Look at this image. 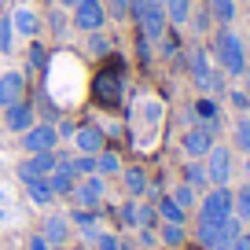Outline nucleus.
<instances>
[{"mask_svg": "<svg viewBox=\"0 0 250 250\" xmlns=\"http://www.w3.org/2000/svg\"><path fill=\"white\" fill-rule=\"evenodd\" d=\"M125 100V59L110 52L103 66L92 74V103L103 110H118Z\"/></svg>", "mask_w": 250, "mask_h": 250, "instance_id": "1", "label": "nucleus"}, {"mask_svg": "<svg viewBox=\"0 0 250 250\" xmlns=\"http://www.w3.org/2000/svg\"><path fill=\"white\" fill-rule=\"evenodd\" d=\"M184 66H188L191 85H195L203 96L221 100V96L228 92V74L221 70V66H210V52H206V48H199V44L188 48V52H184Z\"/></svg>", "mask_w": 250, "mask_h": 250, "instance_id": "2", "label": "nucleus"}, {"mask_svg": "<svg viewBox=\"0 0 250 250\" xmlns=\"http://www.w3.org/2000/svg\"><path fill=\"white\" fill-rule=\"evenodd\" d=\"M206 52H213L217 66L228 74V78H243V70H247V62H250L247 41H243V33H235L232 26H221V30L213 33V41H210Z\"/></svg>", "mask_w": 250, "mask_h": 250, "instance_id": "3", "label": "nucleus"}, {"mask_svg": "<svg viewBox=\"0 0 250 250\" xmlns=\"http://www.w3.org/2000/svg\"><path fill=\"white\" fill-rule=\"evenodd\" d=\"M195 228H213L225 217H232V188H206V195L195 206Z\"/></svg>", "mask_w": 250, "mask_h": 250, "instance_id": "4", "label": "nucleus"}, {"mask_svg": "<svg viewBox=\"0 0 250 250\" xmlns=\"http://www.w3.org/2000/svg\"><path fill=\"white\" fill-rule=\"evenodd\" d=\"M243 232H247V228H243V221L232 213V217H225L221 225H213V228H195V239L203 243L206 250H228Z\"/></svg>", "mask_w": 250, "mask_h": 250, "instance_id": "5", "label": "nucleus"}, {"mask_svg": "<svg viewBox=\"0 0 250 250\" xmlns=\"http://www.w3.org/2000/svg\"><path fill=\"white\" fill-rule=\"evenodd\" d=\"M206 162V177H210V188H228L235 173V151L228 144H213V151L203 158Z\"/></svg>", "mask_w": 250, "mask_h": 250, "instance_id": "6", "label": "nucleus"}, {"mask_svg": "<svg viewBox=\"0 0 250 250\" xmlns=\"http://www.w3.org/2000/svg\"><path fill=\"white\" fill-rule=\"evenodd\" d=\"M19 147H22L26 155H44V151L59 147V133H55L52 122H37V125H30V129L19 136Z\"/></svg>", "mask_w": 250, "mask_h": 250, "instance_id": "7", "label": "nucleus"}, {"mask_svg": "<svg viewBox=\"0 0 250 250\" xmlns=\"http://www.w3.org/2000/svg\"><path fill=\"white\" fill-rule=\"evenodd\" d=\"M213 144H217V129H210V125H188L184 136H180V151H184L188 158H206L213 151Z\"/></svg>", "mask_w": 250, "mask_h": 250, "instance_id": "8", "label": "nucleus"}, {"mask_svg": "<svg viewBox=\"0 0 250 250\" xmlns=\"http://www.w3.org/2000/svg\"><path fill=\"white\" fill-rule=\"evenodd\" d=\"M110 19H107V8H103V0H81L78 8L70 11V26L81 33H96L103 30Z\"/></svg>", "mask_w": 250, "mask_h": 250, "instance_id": "9", "label": "nucleus"}, {"mask_svg": "<svg viewBox=\"0 0 250 250\" xmlns=\"http://www.w3.org/2000/svg\"><path fill=\"white\" fill-rule=\"evenodd\" d=\"M70 199L81 206V210H100V203L107 199V177H100V173H92V177H81Z\"/></svg>", "mask_w": 250, "mask_h": 250, "instance_id": "10", "label": "nucleus"}, {"mask_svg": "<svg viewBox=\"0 0 250 250\" xmlns=\"http://www.w3.org/2000/svg\"><path fill=\"white\" fill-rule=\"evenodd\" d=\"M107 147V129L96 122H85L78 125V133H74V151L78 155H100V151Z\"/></svg>", "mask_w": 250, "mask_h": 250, "instance_id": "11", "label": "nucleus"}, {"mask_svg": "<svg viewBox=\"0 0 250 250\" xmlns=\"http://www.w3.org/2000/svg\"><path fill=\"white\" fill-rule=\"evenodd\" d=\"M122 191L125 199H136V203H144L147 199V188H151V173L144 169V166H122Z\"/></svg>", "mask_w": 250, "mask_h": 250, "instance_id": "12", "label": "nucleus"}, {"mask_svg": "<svg viewBox=\"0 0 250 250\" xmlns=\"http://www.w3.org/2000/svg\"><path fill=\"white\" fill-rule=\"evenodd\" d=\"M26 100V74L19 70H4L0 74V110L15 107V103Z\"/></svg>", "mask_w": 250, "mask_h": 250, "instance_id": "13", "label": "nucleus"}, {"mask_svg": "<svg viewBox=\"0 0 250 250\" xmlns=\"http://www.w3.org/2000/svg\"><path fill=\"white\" fill-rule=\"evenodd\" d=\"M30 125H37V107H33L30 100H22V103H15V107L4 110V129H8V133L22 136Z\"/></svg>", "mask_w": 250, "mask_h": 250, "instance_id": "14", "label": "nucleus"}, {"mask_svg": "<svg viewBox=\"0 0 250 250\" xmlns=\"http://www.w3.org/2000/svg\"><path fill=\"white\" fill-rule=\"evenodd\" d=\"M188 118H191V125H210V129H217L221 133V100H213V96H199L195 103H191V110H188Z\"/></svg>", "mask_w": 250, "mask_h": 250, "instance_id": "15", "label": "nucleus"}, {"mask_svg": "<svg viewBox=\"0 0 250 250\" xmlns=\"http://www.w3.org/2000/svg\"><path fill=\"white\" fill-rule=\"evenodd\" d=\"M70 228L74 225H70L66 213H48L44 225H41V235H44L52 247H66V243H70Z\"/></svg>", "mask_w": 250, "mask_h": 250, "instance_id": "16", "label": "nucleus"}, {"mask_svg": "<svg viewBox=\"0 0 250 250\" xmlns=\"http://www.w3.org/2000/svg\"><path fill=\"white\" fill-rule=\"evenodd\" d=\"M11 26H15V33L19 37H26V41H33V37H41V26H44V19L37 15L33 8H15L11 11Z\"/></svg>", "mask_w": 250, "mask_h": 250, "instance_id": "17", "label": "nucleus"}, {"mask_svg": "<svg viewBox=\"0 0 250 250\" xmlns=\"http://www.w3.org/2000/svg\"><path fill=\"white\" fill-rule=\"evenodd\" d=\"M66 217H70V225H78V228H81V235H85L88 243H96V239L103 235V228H100V213H96V210H81V206H74Z\"/></svg>", "mask_w": 250, "mask_h": 250, "instance_id": "18", "label": "nucleus"}, {"mask_svg": "<svg viewBox=\"0 0 250 250\" xmlns=\"http://www.w3.org/2000/svg\"><path fill=\"white\" fill-rule=\"evenodd\" d=\"M180 180H184V184H191L195 191H206V188H210L206 162H203V158H184V166H180Z\"/></svg>", "mask_w": 250, "mask_h": 250, "instance_id": "19", "label": "nucleus"}, {"mask_svg": "<svg viewBox=\"0 0 250 250\" xmlns=\"http://www.w3.org/2000/svg\"><path fill=\"white\" fill-rule=\"evenodd\" d=\"M48 184H52L55 199H70L74 188H78V173L66 169V166H55V173H48Z\"/></svg>", "mask_w": 250, "mask_h": 250, "instance_id": "20", "label": "nucleus"}, {"mask_svg": "<svg viewBox=\"0 0 250 250\" xmlns=\"http://www.w3.org/2000/svg\"><path fill=\"white\" fill-rule=\"evenodd\" d=\"M162 11H166V22H169L173 30H184L191 11H195V4H191V0H166Z\"/></svg>", "mask_w": 250, "mask_h": 250, "instance_id": "21", "label": "nucleus"}, {"mask_svg": "<svg viewBox=\"0 0 250 250\" xmlns=\"http://www.w3.org/2000/svg\"><path fill=\"white\" fill-rule=\"evenodd\" d=\"M158 247H169V250H180L188 243V225H169V221H158Z\"/></svg>", "mask_w": 250, "mask_h": 250, "instance_id": "22", "label": "nucleus"}, {"mask_svg": "<svg viewBox=\"0 0 250 250\" xmlns=\"http://www.w3.org/2000/svg\"><path fill=\"white\" fill-rule=\"evenodd\" d=\"M203 8L210 11V19H213L217 26H232V22H235V15H239L235 0H206Z\"/></svg>", "mask_w": 250, "mask_h": 250, "instance_id": "23", "label": "nucleus"}, {"mask_svg": "<svg viewBox=\"0 0 250 250\" xmlns=\"http://www.w3.org/2000/svg\"><path fill=\"white\" fill-rule=\"evenodd\" d=\"M22 188H26V195H30L33 206H52L55 203V191H52V184H48V177H33L30 184H22Z\"/></svg>", "mask_w": 250, "mask_h": 250, "instance_id": "24", "label": "nucleus"}, {"mask_svg": "<svg viewBox=\"0 0 250 250\" xmlns=\"http://www.w3.org/2000/svg\"><path fill=\"white\" fill-rule=\"evenodd\" d=\"M155 210H158V217H162V221H169V225H188V213L180 210L177 203H173V195H169V191L155 199Z\"/></svg>", "mask_w": 250, "mask_h": 250, "instance_id": "25", "label": "nucleus"}, {"mask_svg": "<svg viewBox=\"0 0 250 250\" xmlns=\"http://www.w3.org/2000/svg\"><path fill=\"white\" fill-rule=\"evenodd\" d=\"M232 151L250 155V114H239L232 125Z\"/></svg>", "mask_w": 250, "mask_h": 250, "instance_id": "26", "label": "nucleus"}, {"mask_svg": "<svg viewBox=\"0 0 250 250\" xmlns=\"http://www.w3.org/2000/svg\"><path fill=\"white\" fill-rule=\"evenodd\" d=\"M169 195H173V203H177L184 213H191V210L199 206V191H195L191 184H184V180H177V184H173V191H169Z\"/></svg>", "mask_w": 250, "mask_h": 250, "instance_id": "27", "label": "nucleus"}, {"mask_svg": "<svg viewBox=\"0 0 250 250\" xmlns=\"http://www.w3.org/2000/svg\"><path fill=\"white\" fill-rule=\"evenodd\" d=\"M96 173H100V177H118V173H122V155L103 147L100 155H96Z\"/></svg>", "mask_w": 250, "mask_h": 250, "instance_id": "28", "label": "nucleus"}, {"mask_svg": "<svg viewBox=\"0 0 250 250\" xmlns=\"http://www.w3.org/2000/svg\"><path fill=\"white\" fill-rule=\"evenodd\" d=\"M232 213L247 225L250 221V184H239V188H232Z\"/></svg>", "mask_w": 250, "mask_h": 250, "instance_id": "29", "label": "nucleus"}, {"mask_svg": "<svg viewBox=\"0 0 250 250\" xmlns=\"http://www.w3.org/2000/svg\"><path fill=\"white\" fill-rule=\"evenodd\" d=\"M114 225L125 228V232H136V199H125V203H118Z\"/></svg>", "mask_w": 250, "mask_h": 250, "instance_id": "30", "label": "nucleus"}, {"mask_svg": "<svg viewBox=\"0 0 250 250\" xmlns=\"http://www.w3.org/2000/svg\"><path fill=\"white\" fill-rule=\"evenodd\" d=\"M26 162H30V169L37 173V177H48V173H55V166H59V155H55V151H44V155H26Z\"/></svg>", "mask_w": 250, "mask_h": 250, "instance_id": "31", "label": "nucleus"}, {"mask_svg": "<svg viewBox=\"0 0 250 250\" xmlns=\"http://www.w3.org/2000/svg\"><path fill=\"white\" fill-rule=\"evenodd\" d=\"M110 52H114V41H110L103 30L88 33V55H92V59H107Z\"/></svg>", "mask_w": 250, "mask_h": 250, "instance_id": "32", "label": "nucleus"}, {"mask_svg": "<svg viewBox=\"0 0 250 250\" xmlns=\"http://www.w3.org/2000/svg\"><path fill=\"white\" fill-rule=\"evenodd\" d=\"M158 210L155 203H136V228H158Z\"/></svg>", "mask_w": 250, "mask_h": 250, "instance_id": "33", "label": "nucleus"}, {"mask_svg": "<svg viewBox=\"0 0 250 250\" xmlns=\"http://www.w3.org/2000/svg\"><path fill=\"white\" fill-rule=\"evenodd\" d=\"M188 26L195 30V37H206L210 26H213V19H210V11H206V8H195V11H191V19H188Z\"/></svg>", "mask_w": 250, "mask_h": 250, "instance_id": "34", "label": "nucleus"}, {"mask_svg": "<svg viewBox=\"0 0 250 250\" xmlns=\"http://www.w3.org/2000/svg\"><path fill=\"white\" fill-rule=\"evenodd\" d=\"M26 59H30V70H48V48L41 44L37 37L30 41V55H26Z\"/></svg>", "mask_w": 250, "mask_h": 250, "instance_id": "35", "label": "nucleus"}, {"mask_svg": "<svg viewBox=\"0 0 250 250\" xmlns=\"http://www.w3.org/2000/svg\"><path fill=\"white\" fill-rule=\"evenodd\" d=\"M103 8H107V19L125 22V19H129V11H133V0H103Z\"/></svg>", "mask_w": 250, "mask_h": 250, "instance_id": "36", "label": "nucleus"}, {"mask_svg": "<svg viewBox=\"0 0 250 250\" xmlns=\"http://www.w3.org/2000/svg\"><path fill=\"white\" fill-rule=\"evenodd\" d=\"M225 100L232 103L235 114H250V92H247V88H228Z\"/></svg>", "mask_w": 250, "mask_h": 250, "instance_id": "37", "label": "nucleus"}, {"mask_svg": "<svg viewBox=\"0 0 250 250\" xmlns=\"http://www.w3.org/2000/svg\"><path fill=\"white\" fill-rule=\"evenodd\" d=\"M11 44H15V26H11V15L0 19V55H8Z\"/></svg>", "mask_w": 250, "mask_h": 250, "instance_id": "38", "label": "nucleus"}, {"mask_svg": "<svg viewBox=\"0 0 250 250\" xmlns=\"http://www.w3.org/2000/svg\"><path fill=\"white\" fill-rule=\"evenodd\" d=\"M96 250H129V243H125L118 232H103L100 239H96Z\"/></svg>", "mask_w": 250, "mask_h": 250, "instance_id": "39", "label": "nucleus"}, {"mask_svg": "<svg viewBox=\"0 0 250 250\" xmlns=\"http://www.w3.org/2000/svg\"><path fill=\"white\" fill-rule=\"evenodd\" d=\"M48 22H52V30L59 33V37H62L66 30H70V15H66L62 8H52V11H48Z\"/></svg>", "mask_w": 250, "mask_h": 250, "instance_id": "40", "label": "nucleus"}, {"mask_svg": "<svg viewBox=\"0 0 250 250\" xmlns=\"http://www.w3.org/2000/svg\"><path fill=\"white\" fill-rule=\"evenodd\" d=\"M55 133H59V140H74V133H78V122H70V118H62V122L55 125Z\"/></svg>", "mask_w": 250, "mask_h": 250, "instance_id": "41", "label": "nucleus"}, {"mask_svg": "<svg viewBox=\"0 0 250 250\" xmlns=\"http://www.w3.org/2000/svg\"><path fill=\"white\" fill-rule=\"evenodd\" d=\"M136 235H140V247L147 250V247H158V232L155 228H136Z\"/></svg>", "mask_w": 250, "mask_h": 250, "instance_id": "42", "label": "nucleus"}, {"mask_svg": "<svg viewBox=\"0 0 250 250\" xmlns=\"http://www.w3.org/2000/svg\"><path fill=\"white\" fill-rule=\"evenodd\" d=\"M26 250H52V243H48L44 235L37 232V235H30V243H26Z\"/></svg>", "mask_w": 250, "mask_h": 250, "instance_id": "43", "label": "nucleus"}, {"mask_svg": "<svg viewBox=\"0 0 250 250\" xmlns=\"http://www.w3.org/2000/svg\"><path fill=\"white\" fill-rule=\"evenodd\" d=\"M228 250H250V232H243V235H239V239H235Z\"/></svg>", "mask_w": 250, "mask_h": 250, "instance_id": "44", "label": "nucleus"}, {"mask_svg": "<svg viewBox=\"0 0 250 250\" xmlns=\"http://www.w3.org/2000/svg\"><path fill=\"white\" fill-rule=\"evenodd\" d=\"M78 4H81V0H59V8H62V11H74Z\"/></svg>", "mask_w": 250, "mask_h": 250, "instance_id": "45", "label": "nucleus"}, {"mask_svg": "<svg viewBox=\"0 0 250 250\" xmlns=\"http://www.w3.org/2000/svg\"><path fill=\"white\" fill-rule=\"evenodd\" d=\"M243 177H247L243 184H250V155H247V162H243Z\"/></svg>", "mask_w": 250, "mask_h": 250, "instance_id": "46", "label": "nucleus"}, {"mask_svg": "<svg viewBox=\"0 0 250 250\" xmlns=\"http://www.w3.org/2000/svg\"><path fill=\"white\" fill-rule=\"evenodd\" d=\"M243 88L250 92V62H247V70H243Z\"/></svg>", "mask_w": 250, "mask_h": 250, "instance_id": "47", "label": "nucleus"}, {"mask_svg": "<svg viewBox=\"0 0 250 250\" xmlns=\"http://www.w3.org/2000/svg\"><path fill=\"white\" fill-rule=\"evenodd\" d=\"M0 221H8V213H4V206H0Z\"/></svg>", "mask_w": 250, "mask_h": 250, "instance_id": "48", "label": "nucleus"}, {"mask_svg": "<svg viewBox=\"0 0 250 250\" xmlns=\"http://www.w3.org/2000/svg\"><path fill=\"white\" fill-rule=\"evenodd\" d=\"M52 250H66V247H52Z\"/></svg>", "mask_w": 250, "mask_h": 250, "instance_id": "49", "label": "nucleus"}, {"mask_svg": "<svg viewBox=\"0 0 250 250\" xmlns=\"http://www.w3.org/2000/svg\"><path fill=\"white\" fill-rule=\"evenodd\" d=\"M0 203H4V191H0Z\"/></svg>", "mask_w": 250, "mask_h": 250, "instance_id": "50", "label": "nucleus"}, {"mask_svg": "<svg viewBox=\"0 0 250 250\" xmlns=\"http://www.w3.org/2000/svg\"><path fill=\"white\" fill-rule=\"evenodd\" d=\"M155 4H166V0H155Z\"/></svg>", "mask_w": 250, "mask_h": 250, "instance_id": "51", "label": "nucleus"}, {"mask_svg": "<svg viewBox=\"0 0 250 250\" xmlns=\"http://www.w3.org/2000/svg\"><path fill=\"white\" fill-rule=\"evenodd\" d=\"M147 250H158V247H147Z\"/></svg>", "mask_w": 250, "mask_h": 250, "instance_id": "52", "label": "nucleus"}]
</instances>
